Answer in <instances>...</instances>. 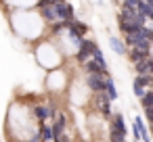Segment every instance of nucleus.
Returning a JSON list of instances; mask_svg holds the SVG:
<instances>
[{
  "label": "nucleus",
  "mask_w": 153,
  "mask_h": 142,
  "mask_svg": "<svg viewBox=\"0 0 153 142\" xmlns=\"http://www.w3.org/2000/svg\"><path fill=\"white\" fill-rule=\"evenodd\" d=\"M105 94H107L111 100H115V98H117V90H115V84H113V79L109 77V73L105 75Z\"/></svg>",
  "instance_id": "nucleus-9"
},
{
  "label": "nucleus",
  "mask_w": 153,
  "mask_h": 142,
  "mask_svg": "<svg viewBox=\"0 0 153 142\" xmlns=\"http://www.w3.org/2000/svg\"><path fill=\"white\" fill-rule=\"evenodd\" d=\"M128 57H130V61H132V63H138V61H143V59L151 57V50H140V48L132 46V50L128 52Z\"/></svg>",
  "instance_id": "nucleus-7"
},
{
  "label": "nucleus",
  "mask_w": 153,
  "mask_h": 142,
  "mask_svg": "<svg viewBox=\"0 0 153 142\" xmlns=\"http://www.w3.org/2000/svg\"><path fill=\"white\" fill-rule=\"evenodd\" d=\"M124 4H130V7H136L138 4V0H126V2Z\"/></svg>",
  "instance_id": "nucleus-18"
},
{
  "label": "nucleus",
  "mask_w": 153,
  "mask_h": 142,
  "mask_svg": "<svg viewBox=\"0 0 153 142\" xmlns=\"http://www.w3.org/2000/svg\"><path fill=\"white\" fill-rule=\"evenodd\" d=\"M97 109L103 113V115H111V98L105 94V90L103 92H97Z\"/></svg>",
  "instance_id": "nucleus-3"
},
{
  "label": "nucleus",
  "mask_w": 153,
  "mask_h": 142,
  "mask_svg": "<svg viewBox=\"0 0 153 142\" xmlns=\"http://www.w3.org/2000/svg\"><path fill=\"white\" fill-rule=\"evenodd\" d=\"M134 65H136V75H151L153 73V61H151V57H147V59H143V61H138Z\"/></svg>",
  "instance_id": "nucleus-5"
},
{
  "label": "nucleus",
  "mask_w": 153,
  "mask_h": 142,
  "mask_svg": "<svg viewBox=\"0 0 153 142\" xmlns=\"http://www.w3.org/2000/svg\"><path fill=\"white\" fill-rule=\"evenodd\" d=\"M126 134H122V132H117L115 127H111V134H109V142H126V138H124Z\"/></svg>",
  "instance_id": "nucleus-13"
},
{
  "label": "nucleus",
  "mask_w": 153,
  "mask_h": 142,
  "mask_svg": "<svg viewBox=\"0 0 153 142\" xmlns=\"http://www.w3.org/2000/svg\"><path fill=\"white\" fill-rule=\"evenodd\" d=\"M111 127H115V129H117V132H122V134H126V132H128V129H126V123H124L122 113L113 115V119H111Z\"/></svg>",
  "instance_id": "nucleus-10"
},
{
  "label": "nucleus",
  "mask_w": 153,
  "mask_h": 142,
  "mask_svg": "<svg viewBox=\"0 0 153 142\" xmlns=\"http://www.w3.org/2000/svg\"><path fill=\"white\" fill-rule=\"evenodd\" d=\"M34 113H36V117H38L40 121H44V119H48V111H46L44 107H36V111H34Z\"/></svg>",
  "instance_id": "nucleus-15"
},
{
  "label": "nucleus",
  "mask_w": 153,
  "mask_h": 142,
  "mask_svg": "<svg viewBox=\"0 0 153 142\" xmlns=\"http://www.w3.org/2000/svg\"><path fill=\"white\" fill-rule=\"evenodd\" d=\"M55 9H57L59 19H71V17H74V7L67 4L65 0H59V2H55Z\"/></svg>",
  "instance_id": "nucleus-4"
},
{
  "label": "nucleus",
  "mask_w": 153,
  "mask_h": 142,
  "mask_svg": "<svg viewBox=\"0 0 153 142\" xmlns=\"http://www.w3.org/2000/svg\"><path fill=\"white\" fill-rule=\"evenodd\" d=\"M151 82H153V75H136V79H134V84H138V86H151Z\"/></svg>",
  "instance_id": "nucleus-14"
},
{
  "label": "nucleus",
  "mask_w": 153,
  "mask_h": 142,
  "mask_svg": "<svg viewBox=\"0 0 153 142\" xmlns=\"http://www.w3.org/2000/svg\"><path fill=\"white\" fill-rule=\"evenodd\" d=\"M86 71H88V73H103V69L99 67V63H97L94 59H92V61H86ZM103 75H105V73H103Z\"/></svg>",
  "instance_id": "nucleus-12"
},
{
  "label": "nucleus",
  "mask_w": 153,
  "mask_h": 142,
  "mask_svg": "<svg viewBox=\"0 0 153 142\" xmlns=\"http://www.w3.org/2000/svg\"><path fill=\"white\" fill-rule=\"evenodd\" d=\"M109 46H111V50H113L115 54H120V57H122V54H126V46H124V42H122V40H117L115 36H111V38H109Z\"/></svg>",
  "instance_id": "nucleus-8"
},
{
  "label": "nucleus",
  "mask_w": 153,
  "mask_h": 142,
  "mask_svg": "<svg viewBox=\"0 0 153 142\" xmlns=\"http://www.w3.org/2000/svg\"><path fill=\"white\" fill-rule=\"evenodd\" d=\"M42 17H44L46 21H51V23H57V21H61V19H59V15H57V9H55V4H46V7H42Z\"/></svg>",
  "instance_id": "nucleus-6"
},
{
  "label": "nucleus",
  "mask_w": 153,
  "mask_h": 142,
  "mask_svg": "<svg viewBox=\"0 0 153 142\" xmlns=\"http://www.w3.org/2000/svg\"><path fill=\"white\" fill-rule=\"evenodd\" d=\"M140 104H143V109H151V104H153V92H151V90L143 92V96H140Z\"/></svg>",
  "instance_id": "nucleus-11"
},
{
  "label": "nucleus",
  "mask_w": 153,
  "mask_h": 142,
  "mask_svg": "<svg viewBox=\"0 0 153 142\" xmlns=\"http://www.w3.org/2000/svg\"><path fill=\"white\" fill-rule=\"evenodd\" d=\"M42 138L44 140H53V129L48 125H42Z\"/></svg>",
  "instance_id": "nucleus-16"
},
{
  "label": "nucleus",
  "mask_w": 153,
  "mask_h": 142,
  "mask_svg": "<svg viewBox=\"0 0 153 142\" xmlns=\"http://www.w3.org/2000/svg\"><path fill=\"white\" fill-rule=\"evenodd\" d=\"M97 44L94 42H90V40H80V50H78V61L80 63H84V61H88L90 57H92V48H94Z\"/></svg>",
  "instance_id": "nucleus-2"
},
{
  "label": "nucleus",
  "mask_w": 153,
  "mask_h": 142,
  "mask_svg": "<svg viewBox=\"0 0 153 142\" xmlns=\"http://www.w3.org/2000/svg\"><path fill=\"white\" fill-rule=\"evenodd\" d=\"M132 90H134V94H136L138 98H140V96H143V92H145V90H143V86H138V84H134V86H132Z\"/></svg>",
  "instance_id": "nucleus-17"
},
{
  "label": "nucleus",
  "mask_w": 153,
  "mask_h": 142,
  "mask_svg": "<svg viewBox=\"0 0 153 142\" xmlns=\"http://www.w3.org/2000/svg\"><path fill=\"white\" fill-rule=\"evenodd\" d=\"M86 84H88V88L92 92H103L105 90V77H103V73H88Z\"/></svg>",
  "instance_id": "nucleus-1"
}]
</instances>
